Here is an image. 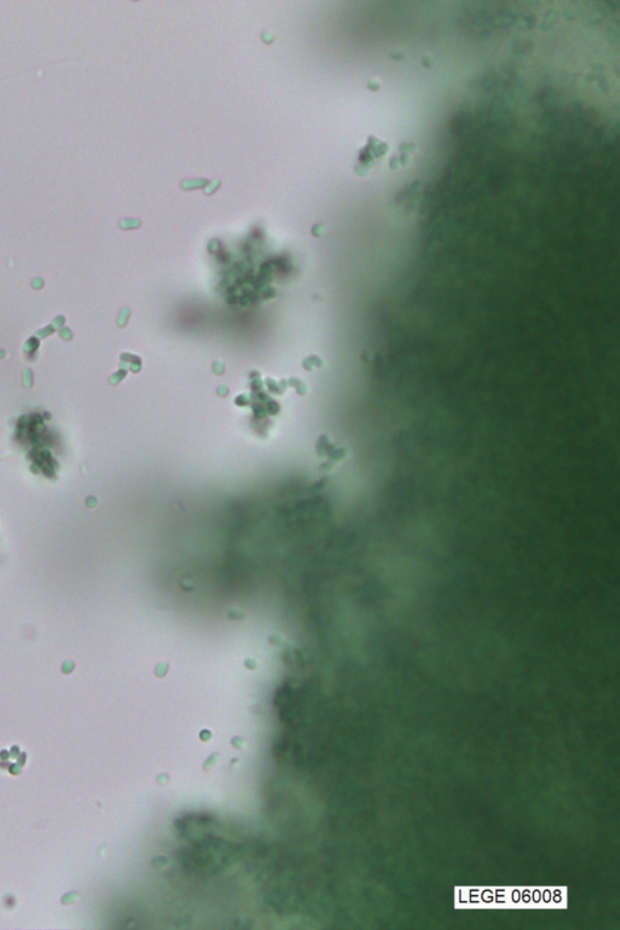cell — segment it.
Segmentation results:
<instances>
[{"label":"cell","mask_w":620,"mask_h":930,"mask_svg":"<svg viewBox=\"0 0 620 930\" xmlns=\"http://www.w3.org/2000/svg\"><path fill=\"white\" fill-rule=\"evenodd\" d=\"M389 151V144L386 142L382 141L380 138L371 136L367 140L366 146L364 147L360 158H359V170L357 174L360 175H366L370 172L372 167L376 166L377 161L381 160Z\"/></svg>","instance_id":"obj_1"},{"label":"cell","mask_w":620,"mask_h":930,"mask_svg":"<svg viewBox=\"0 0 620 930\" xmlns=\"http://www.w3.org/2000/svg\"><path fill=\"white\" fill-rule=\"evenodd\" d=\"M417 151V144L414 142H402L399 146V149L391 156L389 161V167L393 171L400 170L405 166L409 164L414 153Z\"/></svg>","instance_id":"obj_2"}]
</instances>
